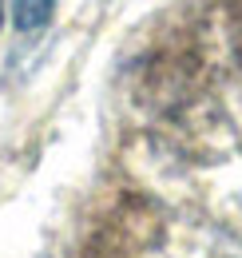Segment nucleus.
Instances as JSON below:
<instances>
[{
    "mask_svg": "<svg viewBox=\"0 0 242 258\" xmlns=\"http://www.w3.org/2000/svg\"><path fill=\"white\" fill-rule=\"evenodd\" d=\"M52 8H56V0H12L16 28L20 32H40L52 20Z\"/></svg>",
    "mask_w": 242,
    "mask_h": 258,
    "instance_id": "obj_1",
    "label": "nucleus"
}]
</instances>
